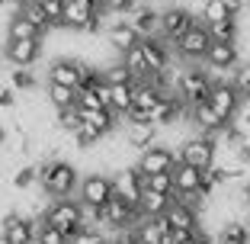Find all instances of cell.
I'll list each match as a JSON object with an SVG mask.
<instances>
[{"label":"cell","mask_w":250,"mask_h":244,"mask_svg":"<svg viewBox=\"0 0 250 244\" xmlns=\"http://www.w3.org/2000/svg\"><path fill=\"white\" fill-rule=\"evenodd\" d=\"M208 106H212L215 112H218L225 122H234V116L241 112V106H244V96L234 90V84H231V77H218L215 81V87H212V93H208V100H206Z\"/></svg>","instance_id":"obj_7"},{"label":"cell","mask_w":250,"mask_h":244,"mask_svg":"<svg viewBox=\"0 0 250 244\" xmlns=\"http://www.w3.org/2000/svg\"><path fill=\"white\" fill-rule=\"evenodd\" d=\"M192 22H199V20L192 16L189 7H183V3H173V7L161 10V39L173 45V42H177V39L192 26Z\"/></svg>","instance_id":"obj_9"},{"label":"cell","mask_w":250,"mask_h":244,"mask_svg":"<svg viewBox=\"0 0 250 244\" xmlns=\"http://www.w3.org/2000/svg\"><path fill=\"white\" fill-rule=\"evenodd\" d=\"M202 65L212 71V74H221V71H234L241 65V48L237 42H212L206 52V61Z\"/></svg>","instance_id":"obj_14"},{"label":"cell","mask_w":250,"mask_h":244,"mask_svg":"<svg viewBox=\"0 0 250 244\" xmlns=\"http://www.w3.org/2000/svg\"><path fill=\"white\" fill-rule=\"evenodd\" d=\"M0 65H3V48H0Z\"/></svg>","instance_id":"obj_41"},{"label":"cell","mask_w":250,"mask_h":244,"mask_svg":"<svg viewBox=\"0 0 250 244\" xmlns=\"http://www.w3.org/2000/svg\"><path fill=\"white\" fill-rule=\"evenodd\" d=\"M0 110H7V112L16 110V90L13 87H0Z\"/></svg>","instance_id":"obj_36"},{"label":"cell","mask_w":250,"mask_h":244,"mask_svg":"<svg viewBox=\"0 0 250 244\" xmlns=\"http://www.w3.org/2000/svg\"><path fill=\"white\" fill-rule=\"evenodd\" d=\"M0 235L10 244H36V219H26L22 212H7L0 222Z\"/></svg>","instance_id":"obj_12"},{"label":"cell","mask_w":250,"mask_h":244,"mask_svg":"<svg viewBox=\"0 0 250 244\" xmlns=\"http://www.w3.org/2000/svg\"><path fill=\"white\" fill-rule=\"evenodd\" d=\"M36 244H67V235L48 225L45 219H36Z\"/></svg>","instance_id":"obj_30"},{"label":"cell","mask_w":250,"mask_h":244,"mask_svg":"<svg viewBox=\"0 0 250 244\" xmlns=\"http://www.w3.org/2000/svg\"><path fill=\"white\" fill-rule=\"evenodd\" d=\"M177 161H180V157L173 155V148L157 141V145H151L147 151H141L138 161H135V167H138L141 177H154V174H170Z\"/></svg>","instance_id":"obj_8"},{"label":"cell","mask_w":250,"mask_h":244,"mask_svg":"<svg viewBox=\"0 0 250 244\" xmlns=\"http://www.w3.org/2000/svg\"><path fill=\"white\" fill-rule=\"evenodd\" d=\"M42 55V39H7L3 45V61L13 67H32Z\"/></svg>","instance_id":"obj_11"},{"label":"cell","mask_w":250,"mask_h":244,"mask_svg":"<svg viewBox=\"0 0 250 244\" xmlns=\"http://www.w3.org/2000/svg\"><path fill=\"white\" fill-rule=\"evenodd\" d=\"M128 22L138 32V39H157L161 36V10H154L151 3H138L128 13Z\"/></svg>","instance_id":"obj_16"},{"label":"cell","mask_w":250,"mask_h":244,"mask_svg":"<svg viewBox=\"0 0 250 244\" xmlns=\"http://www.w3.org/2000/svg\"><path fill=\"white\" fill-rule=\"evenodd\" d=\"M3 141H7V129L0 126V145H3Z\"/></svg>","instance_id":"obj_40"},{"label":"cell","mask_w":250,"mask_h":244,"mask_svg":"<svg viewBox=\"0 0 250 244\" xmlns=\"http://www.w3.org/2000/svg\"><path fill=\"white\" fill-rule=\"evenodd\" d=\"M141 180H145V190L173 196V177H170V174H154V177H141Z\"/></svg>","instance_id":"obj_35"},{"label":"cell","mask_w":250,"mask_h":244,"mask_svg":"<svg viewBox=\"0 0 250 244\" xmlns=\"http://www.w3.org/2000/svg\"><path fill=\"white\" fill-rule=\"evenodd\" d=\"M247 225H250V212H247Z\"/></svg>","instance_id":"obj_43"},{"label":"cell","mask_w":250,"mask_h":244,"mask_svg":"<svg viewBox=\"0 0 250 244\" xmlns=\"http://www.w3.org/2000/svg\"><path fill=\"white\" fill-rule=\"evenodd\" d=\"M138 7V0H100V13L109 16H128L132 10Z\"/></svg>","instance_id":"obj_33"},{"label":"cell","mask_w":250,"mask_h":244,"mask_svg":"<svg viewBox=\"0 0 250 244\" xmlns=\"http://www.w3.org/2000/svg\"><path fill=\"white\" fill-rule=\"evenodd\" d=\"M138 48H141V58H145L147 77H151V74H164V71L173 65V52H170V42H164L161 36H157V39H141Z\"/></svg>","instance_id":"obj_10"},{"label":"cell","mask_w":250,"mask_h":244,"mask_svg":"<svg viewBox=\"0 0 250 244\" xmlns=\"http://www.w3.org/2000/svg\"><path fill=\"white\" fill-rule=\"evenodd\" d=\"M225 20H234V13L228 10L225 0H202V7H199V22L212 26V22H225Z\"/></svg>","instance_id":"obj_26"},{"label":"cell","mask_w":250,"mask_h":244,"mask_svg":"<svg viewBox=\"0 0 250 244\" xmlns=\"http://www.w3.org/2000/svg\"><path fill=\"white\" fill-rule=\"evenodd\" d=\"M132 100H135V84H109V110L119 116V122L132 110Z\"/></svg>","instance_id":"obj_23"},{"label":"cell","mask_w":250,"mask_h":244,"mask_svg":"<svg viewBox=\"0 0 250 244\" xmlns=\"http://www.w3.org/2000/svg\"><path fill=\"white\" fill-rule=\"evenodd\" d=\"M36 186H39V167L36 164H20L13 170V190L26 193V190H36Z\"/></svg>","instance_id":"obj_28"},{"label":"cell","mask_w":250,"mask_h":244,"mask_svg":"<svg viewBox=\"0 0 250 244\" xmlns=\"http://www.w3.org/2000/svg\"><path fill=\"white\" fill-rule=\"evenodd\" d=\"M138 3H154V0H138Z\"/></svg>","instance_id":"obj_42"},{"label":"cell","mask_w":250,"mask_h":244,"mask_svg":"<svg viewBox=\"0 0 250 244\" xmlns=\"http://www.w3.org/2000/svg\"><path fill=\"white\" fill-rule=\"evenodd\" d=\"M161 219L167 222L170 231H196L199 228V212H196V209H189V206H183L180 200L170 202V209L161 215Z\"/></svg>","instance_id":"obj_19"},{"label":"cell","mask_w":250,"mask_h":244,"mask_svg":"<svg viewBox=\"0 0 250 244\" xmlns=\"http://www.w3.org/2000/svg\"><path fill=\"white\" fill-rule=\"evenodd\" d=\"M48 16V26L52 29H61V22H64V0H39Z\"/></svg>","instance_id":"obj_34"},{"label":"cell","mask_w":250,"mask_h":244,"mask_svg":"<svg viewBox=\"0 0 250 244\" xmlns=\"http://www.w3.org/2000/svg\"><path fill=\"white\" fill-rule=\"evenodd\" d=\"M132 235H135L138 244H167L170 228H167L164 219H141V222L132 228Z\"/></svg>","instance_id":"obj_20"},{"label":"cell","mask_w":250,"mask_h":244,"mask_svg":"<svg viewBox=\"0 0 250 244\" xmlns=\"http://www.w3.org/2000/svg\"><path fill=\"white\" fill-rule=\"evenodd\" d=\"M241 196H244V202H247V206H250V177H247V180H244V183H241Z\"/></svg>","instance_id":"obj_39"},{"label":"cell","mask_w":250,"mask_h":244,"mask_svg":"<svg viewBox=\"0 0 250 244\" xmlns=\"http://www.w3.org/2000/svg\"><path fill=\"white\" fill-rule=\"evenodd\" d=\"M13 13H20L22 20H29L32 26H36V29H42V32L52 29V26H48V16H45V10H42V3H39V0H20Z\"/></svg>","instance_id":"obj_25"},{"label":"cell","mask_w":250,"mask_h":244,"mask_svg":"<svg viewBox=\"0 0 250 244\" xmlns=\"http://www.w3.org/2000/svg\"><path fill=\"white\" fill-rule=\"evenodd\" d=\"M138 42L141 39H138V32L132 29L128 16H116V20L106 26V45H109V52H116L119 58H122L125 52H132Z\"/></svg>","instance_id":"obj_13"},{"label":"cell","mask_w":250,"mask_h":244,"mask_svg":"<svg viewBox=\"0 0 250 244\" xmlns=\"http://www.w3.org/2000/svg\"><path fill=\"white\" fill-rule=\"evenodd\" d=\"M112 196H116V190H112V174L93 170V174L81 177V183H77V202H81L83 209H103Z\"/></svg>","instance_id":"obj_3"},{"label":"cell","mask_w":250,"mask_h":244,"mask_svg":"<svg viewBox=\"0 0 250 244\" xmlns=\"http://www.w3.org/2000/svg\"><path fill=\"white\" fill-rule=\"evenodd\" d=\"M170 202H173V196H167V193H154V190H141V200H138V212L141 219H161L164 212L170 209Z\"/></svg>","instance_id":"obj_21"},{"label":"cell","mask_w":250,"mask_h":244,"mask_svg":"<svg viewBox=\"0 0 250 244\" xmlns=\"http://www.w3.org/2000/svg\"><path fill=\"white\" fill-rule=\"evenodd\" d=\"M208 45H212V36H208L206 22H192L189 29H186L183 36L177 39V42L170 45V48H177V55H180L183 61H192V65H202V61H206Z\"/></svg>","instance_id":"obj_5"},{"label":"cell","mask_w":250,"mask_h":244,"mask_svg":"<svg viewBox=\"0 0 250 244\" xmlns=\"http://www.w3.org/2000/svg\"><path fill=\"white\" fill-rule=\"evenodd\" d=\"M237 126H241L244 132L250 135V110H244V116H241V122H237Z\"/></svg>","instance_id":"obj_38"},{"label":"cell","mask_w":250,"mask_h":244,"mask_svg":"<svg viewBox=\"0 0 250 244\" xmlns=\"http://www.w3.org/2000/svg\"><path fill=\"white\" fill-rule=\"evenodd\" d=\"M215 81H218V77H215L206 65H189V67H183V71L177 74L173 96L189 110V106H196V103H206L208 93H212V87H215Z\"/></svg>","instance_id":"obj_2"},{"label":"cell","mask_w":250,"mask_h":244,"mask_svg":"<svg viewBox=\"0 0 250 244\" xmlns=\"http://www.w3.org/2000/svg\"><path fill=\"white\" fill-rule=\"evenodd\" d=\"M3 3H7V0H0V7H3Z\"/></svg>","instance_id":"obj_44"},{"label":"cell","mask_w":250,"mask_h":244,"mask_svg":"<svg viewBox=\"0 0 250 244\" xmlns=\"http://www.w3.org/2000/svg\"><path fill=\"white\" fill-rule=\"evenodd\" d=\"M180 161L183 164H192V167H199V170H206V167H212L215 161H218V141L212 138V135H189V138L180 145Z\"/></svg>","instance_id":"obj_4"},{"label":"cell","mask_w":250,"mask_h":244,"mask_svg":"<svg viewBox=\"0 0 250 244\" xmlns=\"http://www.w3.org/2000/svg\"><path fill=\"white\" fill-rule=\"evenodd\" d=\"M45 222L55 225L58 231H64L67 238L87 225L83 222V206L77 200H55L52 206H48V212H45Z\"/></svg>","instance_id":"obj_6"},{"label":"cell","mask_w":250,"mask_h":244,"mask_svg":"<svg viewBox=\"0 0 250 244\" xmlns=\"http://www.w3.org/2000/svg\"><path fill=\"white\" fill-rule=\"evenodd\" d=\"M125 145L132 151H147L151 145H157V138H161V129L151 126V122H125V132H122Z\"/></svg>","instance_id":"obj_17"},{"label":"cell","mask_w":250,"mask_h":244,"mask_svg":"<svg viewBox=\"0 0 250 244\" xmlns=\"http://www.w3.org/2000/svg\"><path fill=\"white\" fill-rule=\"evenodd\" d=\"M106 244H138V241H135L132 228H128V231H119V235H112V238H109Z\"/></svg>","instance_id":"obj_37"},{"label":"cell","mask_w":250,"mask_h":244,"mask_svg":"<svg viewBox=\"0 0 250 244\" xmlns=\"http://www.w3.org/2000/svg\"><path fill=\"white\" fill-rule=\"evenodd\" d=\"M170 177H173V196H183V193H202V170L192 167V164L177 161L173 170H170Z\"/></svg>","instance_id":"obj_18"},{"label":"cell","mask_w":250,"mask_h":244,"mask_svg":"<svg viewBox=\"0 0 250 244\" xmlns=\"http://www.w3.org/2000/svg\"><path fill=\"white\" fill-rule=\"evenodd\" d=\"M45 32L42 29H36L29 20H22L20 13H13L7 20V39H42Z\"/></svg>","instance_id":"obj_27"},{"label":"cell","mask_w":250,"mask_h":244,"mask_svg":"<svg viewBox=\"0 0 250 244\" xmlns=\"http://www.w3.org/2000/svg\"><path fill=\"white\" fill-rule=\"evenodd\" d=\"M231 84H234V90L244 100H250V61H241V65L231 71Z\"/></svg>","instance_id":"obj_32"},{"label":"cell","mask_w":250,"mask_h":244,"mask_svg":"<svg viewBox=\"0 0 250 244\" xmlns=\"http://www.w3.org/2000/svg\"><path fill=\"white\" fill-rule=\"evenodd\" d=\"M112 190H116V196H122L125 202H132V206H138L141 200V190H145V180H141L138 167H122L112 174Z\"/></svg>","instance_id":"obj_15"},{"label":"cell","mask_w":250,"mask_h":244,"mask_svg":"<svg viewBox=\"0 0 250 244\" xmlns=\"http://www.w3.org/2000/svg\"><path fill=\"white\" fill-rule=\"evenodd\" d=\"M45 100H48V106H52L55 112L58 110H71V106H77V90L74 87H61V84H48V87H45Z\"/></svg>","instance_id":"obj_24"},{"label":"cell","mask_w":250,"mask_h":244,"mask_svg":"<svg viewBox=\"0 0 250 244\" xmlns=\"http://www.w3.org/2000/svg\"><path fill=\"white\" fill-rule=\"evenodd\" d=\"M215 244H250V225L241 219H228L215 231Z\"/></svg>","instance_id":"obj_22"},{"label":"cell","mask_w":250,"mask_h":244,"mask_svg":"<svg viewBox=\"0 0 250 244\" xmlns=\"http://www.w3.org/2000/svg\"><path fill=\"white\" fill-rule=\"evenodd\" d=\"M10 87L16 90V93H29V90L39 87L36 74H32V67H13L10 71Z\"/></svg>","instance_id":"obj_29"},{"label":"cell","mask_w":250,"mask_h":244,"mask_svg":"<svg viewBox=\"0 0 250 244\" xmlns=\"http://www.w3.org/2000/svg\"><path fill=\"white\" fill-rule=\"evenodd\" d=\"M39 167V190L48 196V200H74L77 196V183H81V174L71 161L64 157H42L36 164Z\"/></svg>","instance_id":"obj_1"},{"label":"cell","mask_w":250,"mask_h":244,"mask_svg":"<svg viewBox=\"0 0 250 244\" xmlns=\"http://www.w3.org/2000/svg\"><path fill=\"white\" fill-rule=\"evenodd\" d=\"M106 241H109V235L103 228H90V225H83L81 231H74L67 238V244H106Z\"/></svg>","instance_id":"obj_31"}]
</instances>
